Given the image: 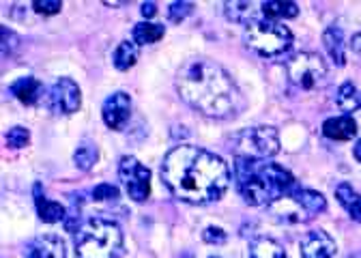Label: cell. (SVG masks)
<instances>
[{"label":"cell","instance_id":"cell-1","mask_svg":"<svg viewBox=\"0 0 361 258\" xmlns=\"http://www.w3.org/2000/svg\"><path fill=\"white\" fill-rule=\"evenodd\" d=\"M161 181L170 194L190 204H209L219 200L231 183V170L215 153L180 145L174 147L161 164Z\"/></svg>","mask_w":361,"mask_h":258},{"label":"cell","instance_id":"cell-2","mask_svg":"<svg viewBox=\"0 0 361 258\" xmlns=\"http://www.w3.org/2000/svg\"><path fill=\"white\" fill-rule=\"evenodd\" d=\"M176 91L188 106L209 118H231L243 108L237 82L221 65L207 59L183 65L176 78Z\"/></svg>","mask_w":361,"mask_h":258},{"label":"cell","instance_id":"cell-3","mask_svg":"<svg viewBox=\"0 0 361 258\" xmlns=\"http://www.w3.org/2000/svg\"><path fill=\"white\" fill-rule=\"evenodd\" d=\"M235 181L243 200L252 207L271 204L278 198L290 194L297 183L295 177L280 164L254 159V157H237L235 161Z\"/></svg>","mask_w":361,"mask_h":258},{"label":"cell","instance_id":"cell-4","mask_svg":"<svg viewBox=\"0 0 361 258\" xmlns=\"http://www.w3.org/2000/svg\"><path fill=\"white\" fill-rule=\"evenodd\" d=\"M123 233L116 222L90 218L75 237V258H121Z\"/></svg>","mask_w":361,"mask_h":258},{"label":"cell","instance_id":"cell-5","mask_svg":"<svg viewBox=\"0 0 361 258\" xmlns=\"http://www.w3.org/2000/svg\"><path fill=\"white\" fill-rule=\"evenodd\" d=\"M327 209V200L323 194L314 190H301L295 188L290 194L278 198L269 204V218L278 224H301L312 220Z\"/></svg>","mask_w":361,"mask_h":258},{"label":"cell","instance_id":"cell-6","mask_svg":"<svg viewBox=\"0 0 361 258\" xmlns=\"http://www.w3.org/2000/svg\"><path fill=\"white\" fill-rule=\"evenodd\" d=\"M293 43L288 26L271 20H254L245 28V46L260 56H278L286 52Z\"/></svg>","mask_w":361,"mask_h":258},{"label":"cell","instance_id":"cell-7","mask_svg":"<svg viewBox=\"0 0 361 258\" xmlns=\"http://www.w3.org/2000/svg\"><path fill=\"white\" fill-rule=\"evenodd\" d=\"M286 75L295 89L314 91L327 84V65L314 52H299L286 63Z\"/></svg>","mask_w":361,"mask_h":258},{"label":"cell","instance_id":"cell-8","mask_svg":"<svg viewBox=\"0 0 361 258\" xmlns=\"http://www.w3.org/2000/svg\"><path fill=\"white\" fill-rule=\"evenodd\" d=\"M239 157H254V159H267L274 157L280 151V136L274 127H252L239 136L237 140Z\"/></svg>","mask_w":361,"mask_h":258},{"label":"cell","instance_id":"cell-9","mask_svg":"<svg viewBox=\"0 0 361 258\" xmlns=\"http://www.w3.org/2000/svg\"><path fill=\"white\" fill-rule=\"evenodd\" d=\"M118 177L131 200L145 202L151 194V172L135 157H123L118 164Z\"/></svg>","mask_w":361,"mask_h":258},{"label":"cell","instance_id":"cell-10","mask_svg":"<svg viewBox=\"0 0 361 258\" xmlns=\"http://www.w3.org/2000/svg\"><path fill=\"white\" fill-rule=\"evenodd\" d=\"M80 104H82L80 86L71 78L56 80V84L48 93V106H50V110H54L59 114H73V112H78Z\"/></svg>","mask_w":361,"mask_h":258},{"label":"cell","instance_id":"cell-11","mask_svg":"<svg viewBox=\"0 0 361 258\" xmlns=\"http://www.w3.org/2000/svg\"><path fill=\"white\" fill-rule=\"evenodd\" d=\"M301 258H334L336 256V241L325 231H310L299 243Z\"/></svg>","mask_w":361,"mask_h":258},{"label":"cell","instance_id":"cell-12","mask_svg":"<svg viewBox=\"0 0 361 258\" xmlns=\"http://www.w3.org/2000/svg\"><path fill=\"white\" fill-rule=\"evenodd\" d=\"M129 112H131V99L127 93L118 91V93H112L106 102H104V108H102V116L106 121V125L110 129H123L125 123L129 121Z\"/></svg>","mask_w":361,"mask_h":258},{"label":"cell","instance_id":"cell-13","mask_svg":"<svg viewBox=\"0 0 361 258\" xmlns=\"http://www.w3.org/2000/svg\"><path fill=\"white\" fill-rule=\"evenodd\" d=\"M24 258H67L65 243L56 235H41L26 245Z\"/></svg>","mask_w":361,"mask_h":258},{"label":"cell","instance_id":"cell-14","mask_svg":"<svg viewBox=\"0 0 361 258\" xmlns=\"http://www.w3.org/2000/svg\"><path fill=\"white\" fill-rule=\"evenodd\" d=\"M35 204H37V213L39 220L45 224H56V222H65L67 218V209L61 202L48 200L41 194V185L35 183Z\"/></svg>","mask_w":361,"mask_h":258},{"label":"cell","instance_id":"cell-15","mask_svg":"<svg viewBox=\"0 0 361 258\" xmlns=\"http://www.w3.org/2000/svg\"><path fill=\"white\" fill-rule=\"evenodd\" d=\"M9 93H11L16 99H20L22 104L35 106V104L41 99V95H43V84H41L37 78H30V75H28V78H20L18 82L11 84Z\"/></svg>","mask_w":361,"mask_h":258},{"label":"cell","instance_id":"cell-16","mask_svg":"<svg viewBox=\"0 0 361 258\" xmlns=\"http://www.w3.org/2000/svg\"><path fill=\"white\" fill-rule=\"evenodd\" d=\"M323 134L331 140H350L357 134V123L353 116H338V118H329L323 125Z\"/></svg>","mask_w":361,"mask_h":258},{"label":"cell","instance_id":"cell-17","mask_svg":"<svg viewBox=\"0 0 361 258\" xmlns=\"http://www.w3.org/2000/svg\"><path fill=\"white\" fill-rule=\"evenodd\" d=\"M323 43H325V50L329 52V56L334 59V63L338 67H342L346 63V54H344V37L342 30L338 26H329L323 32Z\"/></svg>","mask_w":361,"mask_h":258},{"label":"cell","instance_id":"cell-18","mask_svg":"<svg viewBox=\"0 0 361 258\" xmlns=\"http://www.w3.org/2000/svg\"><path fill=\"white\" fill-rule=\"evenodd\" d=\"M138 54H140V46L133 39L131 41H121L118 48L112 54V63H114V67L118 71H127L129 67L135 65V61H138Z\"/></svg>","mask_w":361,"mask_h":258},{"label":"cell","instance_id":"cell-19","mask_svg":"<svg viewBox=\"0 0 361 258\" xmlns=\"http://www.w3.org/2000/svg\"><path fill=\"white\" fill-rule=\"evenodd\" d=\"M336 198L355 222H361V196L348 183H340L336 188Z\"/></svg>","mask_w":361,"mask_h":258},{"label":"cell","instance_id":"cell-20","mask_svg":"<svg viewBox=\"0 0 361 258\" xmlns=\"http://www.w3.org/2000/svg\"><path fill=\"white\" fill-rule=\"evenodd\" d=\"M250 258H286V254L278 241L269 237H258L250 245Z\"/></svg>","mask_w":361,"mask_h":258},{"label":"cell","instance_id":"cell-21","mask_svg":"<svg viewBox=\"0 0 361 258\" xmlns=\"http://www.w3.org/2000/svg\"><path fill=\"white\" fill-rule=\"evenodd\" d=\"M166 28L164 24H153V22H140L133 26V41L138 43V46H149V43H155L164 37Z\"/></svg>","mask_w":361,"mask_h":258},{"label":"cell","instance_id":"cell-22","mask_svg":"<svg viewBox=\"0 0 361 258\" xmlns=\"http://www.w3.org/2000/svg\"><path fill=\"white\" fill-rule=\"evenodd\" d=\"M262 13L271 22L284 20V18H297L299 5L297 3H280V0H269V3H262Z\"/></svg>","mask_w":361,"mask_h":258},{"label":"cell","instance_id":"cell-23","mask_svg":"<svg viewBox=\"0 0 361 258\" xmlns=\"http://www.w3.org/2000/svg\"><path fill=\"white\" fill-rule=\"evenodd\" d=\"M336 104L344 110V112H353L355 108L361 106V97H359V91L353 82H344L340 89H338V95H336Z\"/></svg>","mask_w":361,"mask_h":258},{"label":"cell","instance_id":"cell-24","mask_svg":"<svg viewBox=\"0 0 361 258\" xmlns=\"http://www.w3.org/2000/svg\"><path fill=\"white\" fill-rule=\"evenodd\" d=\"M97 159H99V151L93 142H88V140H84L73 153V161L80 170H90Z\"/></svg>","mask_w":361,"mask_h":258},{"label":"cell","instance_id":"cell-25","mask_svg":"<svg viewBox=\"0 0 361 258\" xmlns=\"http://www.w3.org/2000/svg\"><path fill=\"white\" fill-rule=\"evenodd\" d=\"M28 140H30V132L26 127H11L9 129V134H7V145L11 147V149H24L26 145H28Z\"/></svg>","mask_w":361,"mask_h":258},{"label":"cell","instance_id":"cell-26","mask_svg":"<svg viewBox=\"0 0 361 258\" xmlns=\"http://www.w3.org/2000/svg\"><path fill=\"white\" fill-rule=\"evenodd\" d=\"M224 7H226L228 18L235 22H245L247 18H252V5L250 3H226Z\"/></svg>","mask_w":361,"mask_h":258},{"label":"cell","instance_id":"cell-27","mask_svg":"<svg viewBox=\"0 0 361 258\" xmlns=\"http://www.w3.org/2000/svg\"><path fill=\"white\" fill-rule=\"evenodd\" d=\"M192 11H194L192 3H172L168 9V18H170V22H183Z\"/></svg>","mask_w":361,"mask_h":258},{"label":"cell","instance_id":"cell-28","mask_svg":"<svg viewBox=\"0 0 361 258\" xmlns=\"http://www.w3.org/2000/svg\"><path fill=\"white\" fill-rule=\"evenodd\" d=\"M32 9L43 16H54L63 9V3H59V0H35Z\"/></svg>","mask_w":361,"mask_h":258},{"label":"cell","instance_id":"cell-29","mask_svg":"<svg viewBox=\"0 0 361 258\" xmlns=\"http://www.w3.org/2000/svg\"><path fill=\"white\" fill-rule=\"evenodd\" d=\"M93 198L97 202H108V200H116L118 198V188L110 185V183H102L93 190Z\"/></svg>","mask_w":361,"mask_h":258},{"label":"cell","instance_id":"cell-30","mask_svg":"<svg viewBox=\"0 0 361 258\" xmlns=\"http://www.w3.org/2000/svg\"><path fill=\"white\" fill-rule=\"evenodd\" d=\"M20 39L16 37V32H11L7 26H3V54H13V48H18Z\"/></svg>","mask_w":361,"mask_h":258},{"label":"cell","instance_id":"cell-31","mask_svg":"<svg viewBox=\"0 0 361 258\" xmlns=\"http://www.w3.org/2000/svg\"><path fill=\"white\" fill-rule=\"evenodd\" d=\"M202 239L207 241V243H215V245H219V243H224L226 241V233L219 228V226H209V228H204V233H202Z\"/></svg>","mask_w":361,"mask_h":258},{"label":"cell","instance_id":"cell-32","mask_svg":"<svg viewBox=\"0 0 361 258\" xmlns=\"http://www.w3.org/2000/svg\"><path fill=\"white\" fill-rule=\"evenodd\" d=\"M78 226H80V207H71L69 211H67V218H65V228L69 231V233H75L78 231ZM82 228V226H80Z\"/></svg>","mask_w":361,"mask_h":258},{"label":"cell","instance_id":"cell-33","mask_svg":"<svg viewBox=\"0 0 361 258\" xmlns=\"http://www.w3.org/2000/svg\"><path fill=\"white\" fill-rule=\"evenodd\" d=\"M140 13L149 20V18H153V16L157 13V5H155V3H145V5L140 7Z\"/></svg>","mask_w":361,"mask_h":258},{"label":"cell","instance_id":"cell-34","mask_svg":"<svg viewBox=\"0 0 361 258\" xmlns=\"http://www.w3.org/2000/svg\"><path fill=\"white\" fill-rule=\"evenodd\" d=\"M350 48H353L355 52H361V32L353 35V41H350Z\"/></svg>","mask_w":361,"mask_h":258},{"label":"cell","instance_id":"cell-35","mask_svg":"<svg viewBox=\"0 0 361 258\" xmlns=\"http://www.w3.org/2000/svg\"><path fill=\"white\" fill-rule=\"evenodd\" d=\"M355 159L361 164V138H359V142L355 145Z\"/></svg>","mask_w":361,"mask_h":258},{"label":"cell","instance_id":"cell-36","mask_svg":"<svg viewBox=\"0 0 361 258\" xmlns=\"http://www.w3.org/2000/svg\"><path fill=\"white\" fill-rule=\"evenodd\" d=\"M211 258H219V256H211Z\"/></svg>","mask_w":361,"mask_h":258},{"label":"cell","instance_id":"cell-37","mask_svg":"<svg viewBox=\"0 0 361 258\" xmlns=\"http://www.w3.org/2000/svg\"><path fill=\"white\" fill-rule=\"evenodd\" d=\"M355 258H361V256H355Z\"/></svg>","mask_w":361,"mask_h":258}]
</instances>
